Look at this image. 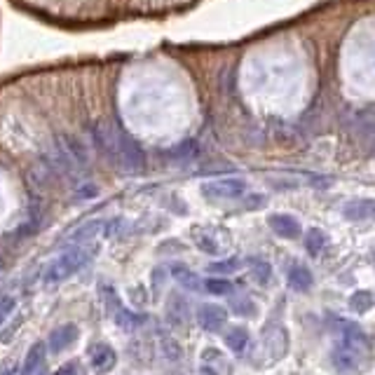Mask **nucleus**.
I'll list each match as a JSON object with an SVG mask.
<instances>
[{
  "label": "nucleus",
  "mask_w": 375,
  "mask_h": 375,
  "mask_svg": "<svg viewBox=\"0 0 375 375\" xmlns=\"http://www.w3.org/2000/svg\"><path fill=\"white\" fill-rule=\"evenodd\" d=\"M329 359L336 375H361L371 369V338L354 322L338 319L333 322V345Z\"/></svg>",
  "instance_id": "1"
},
{
  "label": "nucleus",
  "mask_w": 375,
  "mask_h": 375,
  "mask_svg": "<svg viewBox=\"0 0 375 375\" xmlns=\"http://www.w3.org/2000/svg\"><path fill=\"white\" fill-rule=\"evenodd\" d=\"M92 137L97 141L101 153L122 171H130V174L143 171L146 157H143V150L130 134H125L122 130H117V127L108 122H97L92 127Z\"/></svg>",
  "instance_id": "2"
},
{
  "label": "nucleus",
  "mask_w": 375,
  "mask_h": 375,
  "mask_svg": "<svg viewBox=\"0 0 375 375\" xmlns=\"http://www.w3.org/2000/svg\"><path fill=\"white\" fill-rule=\"evenodd\" d=\"M92 258V253L87 246H70L61 253V256L47 268V273L43 277L45 286H54V284H61L66 282L68 277H73L80 268L87 265V260Z\"/></svg>",
  "instance_id": "3"
},
{
  "label": "nucleus",
  "mask_w": 375,
  "mask_h": 375,
  "mask_svg": "<svg viewBox=\"0 0 375 375\" xmlns=\"http://www.w3.org/2000/svg\"><path fill=\"white\" fill-rule=\"evenodd\" d=\"M260 349H263V359L268 364H279L289 354V331L282 324L265 326L260 336Z\"/></svg>",
  "instance_id": "4"
},
{
  "label": "nucleus",
  "mask_w": 375,
  "mask_h": 375,
  "mask_svg": "<svg viewBox=\"0 0 375 375\" xmlns=\"http://www.w3.org/2000/svg\"><path fill=\"white\" fill-rule=\"evenodd\" d=\"M193 242L197 244L199 251L211 253V256H221V253L228 249L230 235L223 233V228L197 226V228H193Z\"/></svg>",
  "instance_id": "5"
},
{
  "label": "nucleus",
  "mask_w": 375,
  "mask_h": 375,
  "mask_svg": "<svg viewBox=\"0 0 375 375\" xmlns=\"http://www.w3.org/2000/svg\"><path fill=\"white\" fill-rule=\"evenodd\" d=\"M204 197L209 199H239L246 193V183L242 179H216L206 181L202 186Z\"/></svg>",
  "instance_id": "6"
},
{
  "label": "nucleus",
  "mask_w": 375,
  "mask_h": 375,
  "mask_svg": "<svg viewBox=\"0 0 375 375\" xmlns=\"http://www.w3.org/2000/svg\"><path fill=\"white\" fill-rule=\"evenodd\" d=\"M78 338H80V329L75 324H61L50 333V338H47V349H50L52 354H63L66 349L75 345Z\"/></svg>",
  "instance_id": "7"
},
{
  "label": "nucleus",
  "mask_w": 375,
  "mask_h": 375,
  "mask_svg": "<svg viewBox=\"0 0 375 375\" xmlns=\"http://www.w3.org/2000/svg\"><path fill=\"white\" fill-rule=\"evenodd\" d=\"M115 364H117L115 349L106 345V342H97V345L90 347V366L94 369V373L106 375L115 369Z\"/></svg>",
  "instance_id": "8"
},
{
  "label": "nucleus",
  "mask_w": 375,
  "mask_h": 375,
  "mask_svg": "<svg viewBox=\"0 0 375 375\" xmlns=\"http://www.w3.org/2000/svg\"><path fill=\"white\" fill-rule=\"evenodd\" d=\"M268 226L277 237H282V239H298L302 233L300 223L293 216H289V213H270Z\"/></svg>",
  "instance_id": "9"
},
{
  "label": "nucleus",
  "mask_w": 375,
  "mask_h": 375,
  "mask_svg": "<svg viewBox=\"0 0 375 375\" xmlns=\"http://www.w3.org/2000/svg\"><path fill=\"white\" fill-rule=\"evenodd\" d=\"M197 322L204 331L218 333L228 322V310L221 305H202L197 312Z\"/></svg>",
  "instance_id": "10"
},
{
  "label": "nucleus",
  "mask_w": 375,
  "mask_h": 375,
  "mask_svg": "<svg viewBox=\"0 0 375 375\" xmlns=\"http://www.w3.org/2000/svg\"><path fill=\"white\" fill-rule=\"evenodd\" d=\"M342 216L347 221H375V199H349L342 206Z\"/></svg>",
  "instance_id": "11"
},
{
  "label": "nucleus",
  "mask_w": 375,
  "mask_h": 375,
  "mask_svg": "<svg viewBox=\"0 0 375 375\" xmlns=\"http://www.w3.org/2000/svg\"><path fill=\"white\" fill-rule=\"evenodd\" d=\"M45 356H47V342H36V345L28 349L26 359H23L19 375H36L45 366Z\"/></svg>",
  "instance_id": "12"
},
{
  "label": "nucleus",
  "mask_w": 375,
  "mask_h": 375,
  "mask_svg": "<svg viewBox=\"0 0 375 375\" xmlns=\"http://www.w3.org/2000/svg\"><path fill=\"white\" fill-rule=\"evenodd\" d=\"M226 356H223L218 349L213 347H206L204 354H202V366H199V375H226Z\"/></svg>",
  "instance_id": "13"
},
{
  "label": "nucleus",
  "mask_w": 375,
  "mask_h": 375,
  "mask_svg": "<svg viewBox=\"0 0 375 375\" xmlns=\"http://www.w3.org/2000/svg\"><path fill=\"white\" fill-rule=\"evenodd\" d=\"M286 279H289L291 289H296V291H310V289H312V284H315L312 273H310L305 265H298V263L289 268V275H286Z\"/></svg>",
  "instance_id": "14"
},
{
  "label": "nucleus",
  "mask_w": 375,
  "mask_h": 375,
  "mask_svg": "<svg viewBox=\"0 0 375 375\" xmlns=\"http://www.w3.org/2000/svg\"><path fill=\"white\" fill-rule=\"evenodd\" d=\"M171 277H174V282H176L179 286H183V289H188V291H199L204 286L202 282H199V277L186 265H174Z\"/></svg>",
  "instance_id": "15"
},
{
  "label": "nucleus",
  "mask_w": 375,
  "mask_h": 375,
  "mask_svg": "<svg viewBox=\"0 0 375 375\" xmlns=\"http://www.w3.org/2000/svg\"><path fill=\"white\" fill-rule=\"evenodd\" d=\"M249 340H251L249 331L242 329V326H233V329L226 333V345L230 352H235V354H242L246 345H249Z\"/></svg>",
  "instance_id": "16"
},
{
  "label": "nucleus",
  "mask_w": 375,
  "mask_h": 375,
  "mask_svg": "<svg viewBox=\"0 0 375 375\" xmlns=\"http://www.w3.org/2000/svg\"><path fill=\"white\" fill-rule=\"evenodd\" d=\"M326 244H329V237H326L324 230L310 228L305 233V249H307L310 256H319V253L326 249Z\"/></svg>",
  "instance_id": "17"
},
{
  "label": "nucleus",
  "mask_w": 375,
  "mask_h": 375,
  "mask_svg": "<svg viewBox=\"0 0 375 375\" xmlns=\"http://www.w3.org/2000/svg\"><path fill=\"white\" fill-rule=\"evenodd\" d=\"M167 317H169L171 324L176 326H186L188 322V302L181 296H171L169 298V307H167Z\"/></svg>",
  "instance_id": "18"
},
{
  "label": "nucleus",
  "mask_w": 375,
  "mask_h": 375,
  "mask_svg": "<svg viewBox=\"0 0 375 375\" xmlns=\"http://www.w3.org/2000/svg\"><path fill=\"white\" fill-rule=\"evenodd\" d=\"M349 307H352L356 315L371 312V310L375 307V293L373 291H366V289L352 293V298H349Z\"/></svg>",
  "instance_id": "19"
},
{
  "label": "nucleus",
  "mask_w": 375,
  "mask_h": 375,
  "mask_svg": "<svg viewBox=\"0 0 375 375\" xmlns=\"http://www.w3.org/2000/svg\"><path fill=\"white\" fill-rule=\"evenodd\" d=\"M233 312L239 317H256L258 310H256V302L251 298H237L233 300Z\"/></svg>",
  "instance_id": "20"
},
{
  "label": "nucleus",
  "mask_w": 375,
  "mask_h": 375,
  "mask_svg": "<svg viewBox=\"0 0 375 375\" xmlns=\"http://www.w3.org/2000/svg\"><path fill=\"white\" fill-rule=\"evenodd\" d=\"M204 289L213 293V296H226V293L233 291V284H230L228 279H209V282L204 284Z\"/></svg>",
  "instance_id": "21"
},
{
  "label": "nucleus",
  "mask_w": 375,
  "mask_h": 375,
  "mask_svg": "<svg viewBox=\"0 0 375 375\" xmlns=\"http://www.w3.org/2000/svg\"><path fill=\"white\" fill-rule=\"evenodd\" d=\"M211 273H237L239 270V260L237 258H230V260H218V263H211Z\"/></svg>",
  "instance_id": "22"
},
{
  "label": "nucleus",
  "mask_w": 375,
  "mask_h": 375,
  "mask_svg": "<svg viewBox=\"0 0 375 375\" xmlns=\"http://www.w3.org/2000/svg\"><path fill=\"white\" fill-rule=\"evenodd\" d=\"M14 310V298H3L0 300V326H3V322L7 319V315H10Z\"/></svg>",
  "instance_id": "23"
},
{
  "label": "nucleus",
  "mask_w": 375,
  "mask_h": 375,
  "mask_svg": "<svg viewBox=\"0 0 375 375\" xmlns=\"http://www.w3.org/2000/svg\"><path fill=\"white\" fill-rule=\"evenodd\" d=\"M253 273L258 275V282H268V279H270V265H265V263H260V265L253 268Z\"/></svg>",
  "instance_id": "24"
},
{
  "label": "nucleus",
  "mask_w": 375,
  "mask_h": 375,
  "mask_svg": "<svg viewBox=\"0 0 375 375\" xmlns=\"http://www.w3.org/2000/svg\"><path fill=\"white\" fill-rule=\"evenodd\" d=\"M54 375H83V371H80V366L68 364V366H63V369H59Z\"/></svg>",
  "instance_id": "25"
},
{
  "label": "nucleus",
  "mask_w": 375,
  "mask_h": 375,
  "mask_svg": "<svg viewBox=\"0 0 375 375\" xmlns=\"http://www.w3.org/2000/svg\"><path fill=\"white\" fill-rule=\"evenodd\" d=\"M0 265H3V260H0Z\"/></svg>",
  "instance_id": "26"
}]
</instances>
